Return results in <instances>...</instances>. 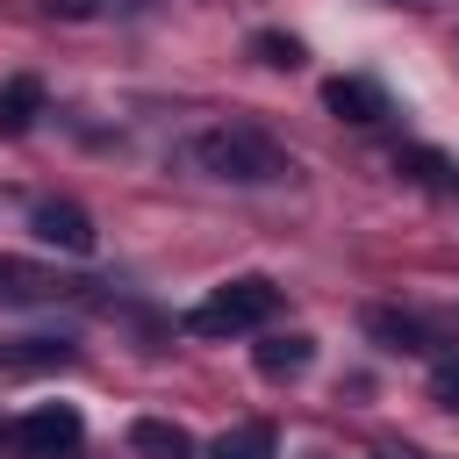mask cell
Wrapping results in <instances>:
<instances>
[{"label":"cell","instance_id":"6da1fadb","mask_svg":"<svg viewBox=\"0 0 459 459\" xmlns=\"http://www.w3.org/2000/svg\"><path fill=\"white\" fill-rule=\"evenodd\" d=\"M186 151H194V165H201L208 179H222V186H273V179L294 172V158H287L265 129H251V122H215V129H201Z\"/></svg>","mask_w":459,"mask_h":459},{"label":"cell","instance_id":"7a4b0ae2","mask_svg":"<svg viewBox=\"0 0 459 459\" xmlns=\"http://www.w3.org/2000/svg\"><path fill=\"white\" fill-rule=\"evenodd\" d=\"M273 308H280V287H273L265 273H237L230 287H215L208 301L186 308V330H194V337H244V330L273 323Z\"/></svg>","mask_w":459,"mask_h":459},{"label":"cell","instance_id":"3957f363","mask_svg":"<svg viewBox=\"0 0 459 459\" xmlns=\"http://www.w3.org/2000/svg\"><path fill=\"white\" fill-rule=\"evenodd\" d=\"M14 437H22V452H29V459H72V452H79V437H86V423H79V409H72V402H36V409L14 423Z\"/></svg>","mask_w":459,"mask_h":459},{"label":"cell","instance_id":"277c9868","mask_svg":"<svg viewBox=\"0 0 459 459\" xmlns=\"http://www.w3.org/2000/svg\"><path fill=\"white\" fill-rule=\"evenodd\" d=\"M29 230H36L50 251H72V258H86V251H93V215H86L79 201H36Z\"/></svg>","mask_w":459,"mask_h":459},{"label":"cell","instance_id":"5b68a950","mask_svg":"<svg viewBox=\"0 0 459 459\" xmlns=\"http://www.w3.org/2000/svg\"><path fill=\"white\" fill-rule=\"evenodd\" d=\"M366 337L380 351H394V359H423L430 351V330L416 316H402V308H366Z\"/></svg>","mask_w":459,"mask_h":459},{"label":"cell","instance_id":"8992f818","mask_svg":"<svg viewBox=\"0 0 459 459\" xmlns=\"http://www.w3.org/2000/svg\"><path fill=\"white\" fill-rule=\"evenodd\" d=\"M323 108H330L337 122H380V115H387V93L351 72V79H330V86H323Z\"/></svg>","mask_w":459,"mask_h":459},{"label":"cell","instance_id":"52a82bcc","mask_svg":"<svg viewBox=\"0 0 459 459\" xmlns=\"http://www.w3.org/2000/svg\"><path fill=\"white\" fill-rule=\"evenodd\" d=\"M129 452L136 459H194V437L179 423H165V416H136L129 423Z\"/></svg>","mask_w":459,"mask_h":459},{"label":"cell","instance_id":"ba28073f","mask_svg":"<svg viewBox=\"0 0 459 459\" xmlns=\"http://www.w3.org/2000/svg\"><path fill=\"white\" fill-rule=\"evenodd\" d=\"M394 172H409L416 186L459 194V158H445V151H430V143H402V151H394Z\"/></svg>","mask_w":459,"mask_h":459},{"label":"cell","instance_id":"9c48e42d","mask_svg":"<svg viewBox=\"0 0 459 459\" xmlns=\"http://www.w3.org/2000/svg\"><path fill=\"white\" fill-rule=\"evenodd\" d=\"M308 359H316V337H301V330H287V337H265V344H258V373H265V380H294Z\"/></svg>","mask_w":459,"mask_h":459},{"label":"cell","instance_id":"30bf717a","mask_svg":"<svg viewBox=\"0 0 459 459\" xmlns=\"http://www.w3.org/2000/svg\"><path fill=\"white\" fill-rule=\"evenodd\" d=\"M36 115H43V79L14 72V79L0 86V129H7V136H22V129H29Z\"/></svg>","mask_w":459,"mask_h":459},{"label":"cell","instance_id":"8fae6325","mask_svg":"<svg viewBox=\"0 0 459 459\" xmlns=\"http://www.w3.org/2000/svg\"><path fill=\"white\" fill-rule=\"evenodd\" d=\"M43 294H65V280L29 258H0V301H43Z\"/></svg>","mask_w":459,"mask_h":459},{"label":"cell","instance_id":"7c38bea8","mask_svg":"<svg viewBox=\"0 0 459 459\" xmlns=\"http://www.w3.org/2000/svg\"><path fill=\"white\" fill-rule=\"evenodd\" d=\"M208 459H273V423H237V430H222Z\"/></svg>","mask_w":459,"mask_h":459},{"label":"cell","instance_id":"4fadbf2b","mask_svg":"<svg viewBox=\"0 0 459 459\" xmlns=\"http://www.w3.org/2000/svg\"><path fill=\"white\" fill-rule=\"evenodd\" d=\"M251 57H258V65H273V72H294V65H301V43H294V36H280V29H258V36H251Z\"/></svg>","mask_w":459,"mask_h":459},{"label":"cell","instance_id":"5bb4252c","mask_svg":"<svg viewBox=\"0 0 459 459\" xmlns=\"http://www.w3.org/2000/svg\"><path fill=\"white\" fill-rule=\"evenodd\" d=\"M430 394H437V409H452V416H459V366H452V359L430 373Z\"/></svg>","mask_w":459,"mask_h":459},{"label":"cell","instance_id":"9a60e30c","mask_svg":"<svg viewBox=\"0 0 459 459\" xmlns=\"http://www.w3.org/2000/svg\"><path fill=\"white\" fill-rule=\"evenodd\" d=\"M50 14H93V0H50Z\"/></svg>","mask_w":459,"mask_h":459},{"label":"cell","instance_id":"2e32d148","mask_svg":"<svg viewBox=\"0 0 459 459\" xmlns=\"http://www.w3.org/2000/svg\"><path fill=\"white\" fill-rule=\"evenodd\" d=\"M373 459H423V452H373Z\"/></svg>","mask_w":459,"mask_h":459},{"label":"cell","instance_id":"e0dca14e","mask_svg":"<svg viewBox=\"0 0 459 459\" xmlns=\"http://www.w3.org/2000/svg\"><path fill=\"white\" fill-rule=\"evenodd\" d=\"M129 7H143V0H129Z\"/></svg>","mask_w":459,"mask_h":459}]
</instances>
